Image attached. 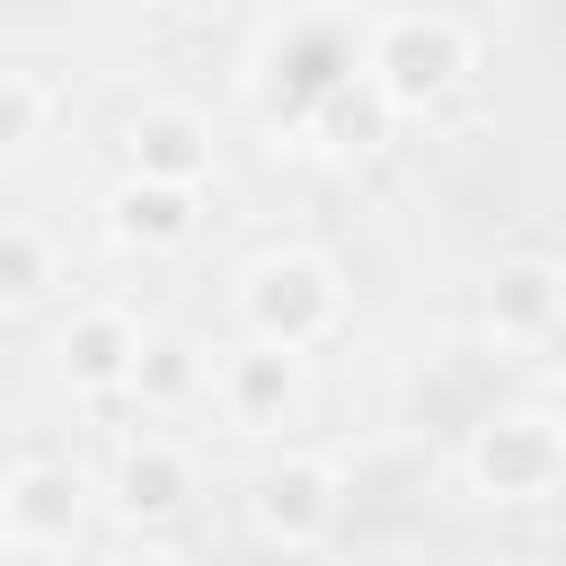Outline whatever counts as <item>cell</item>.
<instances>
[{"instance_id": "19", "label": "cell", "mask_w": 566, "mask_h": 566, "mask_svg": "<svg viewBox=\"0 0 566 566\" xmlns=\"http://www.w3.org/2000/svg\"><path fill=\"white\" fill-rule=\"evenodd\" d=\"M557 566H566V557H557Z\"/></svg>"}, {"instance_id": "2", "label": "cell", "mask_w": 566, "mask_h": 566, "mask_svg": "<svg viewBox=\"0 0 566 566\" xmlns=\"http://www.w3.org/2000/svg\"><path fill=\"white\" fill-rule=\"evenodd\" d=\"M566 478V424L548 407H504L469 433V486L495 504H539Z\"/></svg>"}, {"instance_id": "15", "label": "cell", "mask_w": 566, "mask_h": 566, "mask_svg": "<svg viewBox=\"0 0 566 566\" xmlns=\"http://www.w3.org/2000/svg\"><path fill=\"white\" fill-rule=\"evenodd\" d=\"M195 380V363H186V345H150L142 354V380H133V398H150V407H168L177 389Z\"/></svg>"}, {"instance_id": "7", "label": "cell", "mask_w": 566, "mask_h": 566, "mask_svg": "<svg viewBox=\"0 0 566 566\" xmlns=\"http://www.w3.org/2000/svg\"><path fill=\"white\" fill-rule=\"evenodd\" d=\"M142 354H150V336H142L124 310H80V318L62 327V371H71V389H88V398L133 389V380H142Z\"/></svg>"}, {"instance_id": "1", "label": "cell", "mask_w": 566, "mask_h": 566, "mask_svg": "<svg viewBox=\"0 0 566 566\" xmlns=\"http://www.w3.org/2000/svg\"><path fill=\"white\" fill-rule=\"evenodd\" d=\"M239 318H248V336L310 354V345H327V336H336V318H345V283H336V265H327V256L283 248V256L248 265V283H239Z\"/></svg>"}, {"instance_id": "17", "label": "cell", "mask_w": 566, "mask_h": 566, "mask_svg": "<svg viewBox=\"0 0 566 566\" xmlns=\"http://www.w3.org/2000/svg\"><path fill=\"white\" fill-rule=\"evenodd\" d=\"M548 416H557V424H566V371H557V389H548Z\"/></svg>"}, {"instance_id": "5", "label": "cell", "mask_w": 566, "mask_h": 566, "mask_svg": "<svg viewBox=\"0 0 566 566\" xmlns=\"http://www.w3.org/2000/svg\"><path fill=\"white\" fill-rule=\"evenodd\" d=\"M212 398H221V416H230V424H248V433H274V424H292V416H301V354H292V345H265V336H248L239 354H221V371H212Z\"/></svg>"}, {"instance_id": "11", "label": "cell", "mask_w": 566, "mask_h": 566, "mask_svg": "<svg viewBox=\"0 0 566 566\" xmlns=\"http://www.w3.org/2000/svg\"><path fill=\"white\" fill-rule=\"evenodd\" d=\"M106 230L124 248H186L195 239V186H159V177H124L106 203Z\"/></svg>"}, {"instance_id": "16", "label": "cell", "mask_w": 566, "mask_h": 566, "mask_svg": "<svg viewBox=\"0 0 566 566\" xmlns=\"http://www.w3.org/2000/svg\"><path fill=\"white\" fill-rule=\"evenodd\" d=\"M106 566H177V557H168V548H115Z\"/></svg>"}, {"instance_id": "9", "label": "cell", "mask_w": 566, "mask_h": 566, "mask_svg": "<svg viewBox=\"0 0 566 566\" xmlns=\"http://www.w3.org/2000/svg\"><path fill=\"white\" fill-rule=\"evenodd\" d=\"M106 495H115V513H124V522H177V513L195 504V460H186L177 442L142 433V442H124V460H115Z\"/></svg>"}, {"instance_id": "4", "label": "cell", "mask_w": 566, "mask_h": 566, "mask_svg": "<svg viewBox=\"0 0 566 566\" xmlns=\"http://www.w3.org/2000/svg\"><path fill=\"white\" fill-rule=\"evenodd\" d=\"M336 504H345V478H336L327 460H310V451L274 460V469L256 478V495H248V513H256V531H265L274 548H318V539L336 531Z\"/></svg>"}, {"instance_id": "18", "label": "cell", "mask_w": 566, "mask_h": 566, "mask_svg": "<svg viewBox=\"0 0 566 566\" xmlns=\"http://www.w3.org/2000/svg\"><path fill=\"white\" fill-rule=\"evenodd\" d=\"M177 9H195V18H212V9H230V0H177Z\"/></svg>"}, {"instance_id": "3", "label": "cell", "mask_w": 566, "mask_h": 566, "mask_svg": "<svg viewBox=\"0 0 566 566\" xmlns=\"http://www.w3.org/2000/svg\"><path fill=\"white\" fill-rule=\"evenodd\" d=\"M363 71L380 80V97H389L398 115H407V106H433V97H451V88L469 80V27L442 18V9H407V18L380 27V44H371Z\"/></svg>"}, {"instance_id": "14", "label": "cell", "mask_w": 566, "mask_h": 566, "mask_svg": "<svg viewBox=\"0 0 566 566\" xmlns=\"http://www.w3.org/2000/svg\"><path fill=\"white\" fill-rule=\"evenodd\" d=\"M0 292H9V310H27V301L44 292V239H35V221H18V230H9V265H0Z\"/></svg>"}, {"instance_id": "10", "label": "cell", "mask_w": 566, "mask_h": 566, "mask_svg": "<svg viewBox=\"0 0 566 566\" xmlns=\"http://www.w3.org/2000/svg\"><path fill=\"white\" fill-rule=\"evenodd\" d=\"M0 513H9V539H27V548L71 539V531H80V469H62V460H18Z\"/></svg>"}, {"instance_id": "6", "label": "cell", "mask_w": 566, "mask_h": 566, "mask_svg": "<svg viewBox=\"0 0 566 566\" xmlns=\"http://www.w3.org/2000/svg\"><path fill=\"white\" fill-rule=\"evenodd\" d=\"M124 159L133 177H159V186H203L212 177V124L195 106H142L124 124Z\"/></svg>"}, {"instance_id": "13", "label": "cell", "mask_w": 566, "mask_h": 566, "mask_svg": "<svg viewBox=\"0 0 566 566\" xmlns=\"http://www.w3.org/2000/svg\"><path fill=\"white\" fill-rule=\"evenodd\" d=\"M44 124H53V88H44V71H9V80H0V142H9V150H35Z\"/></svg>"}, {"instance_id": "8", "label": "cell", "mask_w": 566, "mask_h": 566, "mask_svg": "<svg viewBox=\"0 0 566 566\" xmlns=\"http://www.w3.org/2000/svg\"><path fill=\"white\" fill-rule=\"evenodd\" d=\"M557 318H566V265L557 256H504L486 283V327L504 345H539Z\"/></svg>"}, {"instance_id": "12", "label": "cell", "mask_w": 566, "mask_h": 566, "mask_svg": "<svg viewBox=\"0 0 566 566\" xmlns=\"http://www.w3.org/2000/svg\"><path fill=\"white\" fill-rule=\"evenodd\" d=\"M389 115H398V106L380 97V80H371V71H345V80L318 88V115H310V124L327 133V150H371Z\"/></svg>"}]
</instances>
